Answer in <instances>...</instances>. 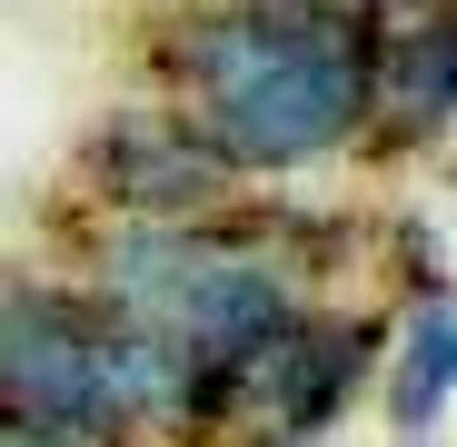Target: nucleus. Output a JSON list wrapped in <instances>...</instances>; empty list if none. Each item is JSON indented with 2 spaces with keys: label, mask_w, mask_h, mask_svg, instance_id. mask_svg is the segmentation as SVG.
Segmentation results:
<instances>
[{
  "label": "nucleus",
  "mask_w": 457,
  "mask_h": 447,
  "mask_svg": "<svg viewBox=\"0 0 457 447\" xmlns=\"http://www.w3.org/2000/svg\"><path fill=\"white\" fill-rule=\"evenodd\" d=\"M309 219L219 209L179 229H80L70 269L120 328H139L179 378V447H228L249 418V378L269 348L319 309L328 259L309 249Z\"/></svg>",
  "instance_id": "f257e3e1"
},
{
  "label": "nucleus",
  "mask_w": 457,
  "mask_h": 447,
  "mask_svg": "<svg viewBox=\"0 0 457 447\" xmlns=\"http://www.w3.org/2000/svg\"><path fill=\"white\" fill-rule=\"evenodd\" d=\"M388 0H179L149 30L160 100L228 160V179H309L378 129Z\"/></svg>",
  "instance_id": "f03ea898"
},
{
  "label": "nucleus",
  "mask_w": 457,
  "mask_h": 447,
  "mask_svg": "<svg viewBox=\"0 0 457 447\" xmlns=\"http://www.w3.org/2000/svg\"><path fill=\"white\" fill-rule=\"evenodd\" d=\"M0 427L30 447H179V378L80 269H0Z\"/></svg>",
  "instance_id": "7ed1b4c3"
},
{
  "label": "nucleus",
  "mask_w": 457,
  "mask_h": 447,
  "mask_svg": "<svg viewBox=\"0 0 457 447\" xmlns=\"http://www.w3.org/2000/svg\"><path fill=\"white\" fill-rule=\"evenodd\" d=\"M70 209H80V229H179V219L239 209V179L170 100H129V110H100L80 129Z\"/></svg>",
  "instance_id": "20e7f679"
},
{
  "label": "nucleus",
  "mask_w": 457,
  "mask_h": 447,
  "mask_svg": "<svg viewBox=\"0 0 457 447\" xmlns=\"http://www.w3.org/2000/svg\"><path fill=\"white\" fill-rule=\"evenodd\" d=\"M378 368H388V309L319 298L249 378V418L228 447H328V427L378 388Z\"/></svg>",
  "instance_id": "39448f33"
},
{
  "label": "nucleus",
  "mask_w": 457,
  "mask_h": 447,
  "mask_svg": "<svg viewBox=\"0 0 457 447\" xmlns=\"http://www.w3.org/2000/svg\"><path fill=\"white\" fill-rule=\"evenodd\" d=\"M457 129V0H388L368 149H428Z\"/></svg>",
  "instance_id": "423d86ee"
},
{
  "label": "nucleus",
  "mask_w": 457,
  "mask_h": 447,
  "mask_svg": "<svg viewBox=\"0 0 457 447\" xmlns=\"http://www.w3.org/2000/svg\"><path fill=\"white\" fill-rule=\"evenodd\" d=\"M378 388H388V427L408 447H428V427L457 408V298L447 288H418L408 309H388V368H378Z\"/></svg>",
  "instance_id": "0eeeda50"
},
{
  "label": "nucleus",
  "mask_w": 457,
  "mask_h": 447,
  "mask_svg": "<svg viewBox=\"0 0 457 447\" xmlns=\"http://www.w3.org/2000/svg\"><path fill=\"white\" fill-rule=\"evenodd\" d=\"M0 447H30V437H21V427H0Z\"/></svg>",
  "instance_id": "6e6552de"
}]
</instances>
